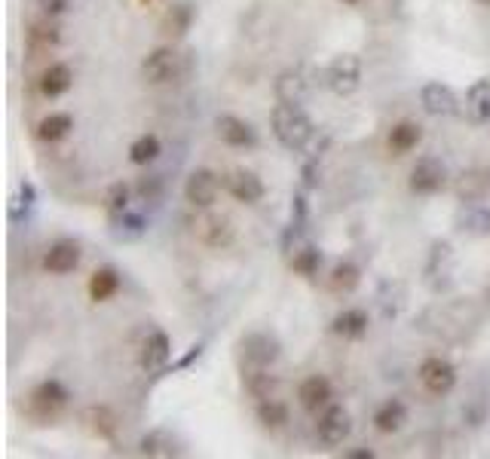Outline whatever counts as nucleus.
I'll return each instance as SVG.
<instances>
[{
	"label": "nucleus",
	"mask_w": 490,
	"mask_h": 459,
	"mask_svg": "<svg viewBox=\"0 0 490 459\" xmlns=\"http://www.w3.org/2000/svg\"><path fill=\"white\" fill-rule=\"evenodd\" d=\"M270 126H273L276 141H279L285 150H307L309 141H313V135H316L313 120L303 114L301 104L279 101L270 114Z\"/></svg>",
	"instance_id": "nucleus-1"
},
{
	"label": "nucleus",
	"mask_w": 490,
	"mask_h": 459,
	"mask_svg": "<svg viewBox=\"0 0 490 459\" xmlns=\"http://www.w3.org/2000/svg\"><path fill=\"white\" fill-rule=\"evenodd\" d=\"M68 399L71 395H68V389L59 380H44L31 392V416L40 423H52L68 407Z\"/></svg>",
	"instance_id": "nucleus-2"
},
{
	"label": "nucleus",
	"mask_w": 490,
	"mask_h": 459,
	"mask_svg": "<svg viewBox=\"0 0 490 459\" xmlns=\"http://www.w3.org/2000/svg\"><path fill=\"white\" fill-rule=\"evenodd\" d=\"M328 86L334 95H353L358 86H362V61L353 52L337 55L328 65Z\"/></svg>",
	"instance_id": "nucleus-3"
},
{
	"label": "nucleus",
	"mask_w": 490,
	"mask_h": 459,
	"mask_svg": "<svg viewBox=\"0 0 490 459\" xmlns=\"http://www.w3.org/2000/svg\"><path fill=\"white\" fill-rule=\"evenodd\" d=\"M447 184V169L438 157H420L411 169V190L417 197H432Z\"/></svg>",
	"instance_id": "nucleus-4"
},
{
	"label": "nucleus",
	"mask_w": 490,
	"mask_h": 459,
	"mask_svg": "<svg viewBox=\"0 0 490 459\" xmlns=\"http://www.w3.org/2000/svg\"><path fill=\"white\" fill-rule=\"evenodd\" d=\"M349 432H353V416H349V410L341 405L325 407V414L319 416V426H316L319 441L325 444V447H337V444L347 441Z\"/></svg>",
	"instance_id": "nucleus-5"
},
{
	"label": "nucleus",
	"mask_w": 490,
	"mask_h": 459,
	"mask_svg": "<svg viewBox=\"0 0 490 459\" xmlns=\"http://www.w3.org/2000/svg\"><path fill=\"white\" fill-rule=\"evenodd\" d=\"M417 377L426 386V392H432V395H447L454 386H457V371H454V365L438 356L426 358L423 365H420Z\"/></svg>",
	"instance_id": "nucleus-6"
},
{
	"label": "nucleus",
	"mask_w": 490,
	"mask_h": 459,
	"mask_svg": "<svg viewBox=\"0 0 490 459\" xmlns=\"http://www.w3.org/2000/svg\"><path fill=\"white\" fill-rule=\"evenodd\" d=\"M218 193H221V181L215 172H209V169L190 172L188 184H184V197H188V203L193 208H212Z\"/></svg>",
	"instance_id": "nucleus-7"
},
{
	"label": "nucleus",
	"mask_w": 490,
	"mask_h": 459,
	"mask_svg": "<svg viewBox=\"0 0 490 459\" xmlns=\"http://www.w3.org/2000/svg\"><path fill=\"white\" fill-rule=\"evenodd\" d=\"M243 352H245V358L252 361V365L270 367V365L279 361L282 346L270 331H254V334H245L243 337Z\"/></svg>",
	"instance_id": "nucleus-8"
},
{
	"label": "nucleus",
	"mask_w": 490,
	"mask_h": 459,
	"mask_svg": "<svg viewBox=\"0 0 490 459\" xmlns=\"http://www.w3.org/2000/svg\"><path fill=\"white\" fill-rule=\"evenodd\" d=\"M420 104H423V110L432 117H454L460 110V101H457V95H454V89L438 80L423 83V89H420Z\"/></svg>",
	"instance_id": "nucleus-9"
},
{
	"label": "nucleus",
	"mask_w": 490,
	"mask_h": 459,
	"mask_svg": "<svg viewBox=\"0 0 490 459\" xmlns=\"http://www.w3.org/2000/svg\"><path fill=\"white\" fill-rule=\"evenodd\" d=\"M178 61H181V55L172 50V46H157V50L141 61L144 80L148 83H169L172 76L178 74Z\"/></svg>",
	"instance_id": "nucleus-10"
},
{
	"label": "nucleus",
	"mask_w": 490,
	"mask_h": 459,
	"mask_svg": "<svg viewBox=\"0 0 490 459\" xmlns=\"http://www.w3.org/2000/svg\"><path fill=\"white\" fill-rule=\"evenodd\" d=\"M172 358V343L165 337V331H150L148 337L141 340V352H138V361L148 374H160Z\"/></svg>",
	"instance_id": "nucleus-11"
},
{
	"label": "nucleus",
	"mask_w": 490,
	"mask_h": 459,
	"mask_svg": "<svg viewBox=\"0 0 490 459\" xmlns=\"http://www.w3.org/2000/svg\"><path fill=\"white\" fill-rule=\"evenodd\" d=\"M215 132H218L221 141L230 144V148H254V144H258V135H254V129L248 126L245 120L233 117V114H221L215 120Z\"/></svg>",
	"instance_id": "nucleus-12"
},
{
	"label": "nucleus",
	"mask_w": 490,
	"mask_h": 459,
	"mask_svg": "<svg viewBox=\"0 0 490 459\" xmlns=\"http://www.w3.org/2000/svg\"><path fill=\"white\" fill-rule=\"evenodd\" d=\"M227 190H230L233 199H239V203L254 205V203H261V199H264L267 187L252 169H237L230 178H227Z\"/></svg>",
	"instance_id": "nucleus-13"
},
{
	"label": "nucleus",
	"mask_w": 490,
	"mask_h": 459,
	"mask_svg": "<svg viewBox=\"0 0 490 459\" xmlns=\"http://www.w3.org/2000/svg\"><path fill=\"white\" fill-rule=\"evenodd\" d=\"M44 267L50 270L52 276L74 273V270L80 267V246H77V242H68V239L55 242V246L44 257Z\"/></svg>",
	"instance_id": "nucleus-14"
},
{
	"label": "nucleus",
	"mask_w": 490,
	"mask_h": 459,
	"mask_svg": "<svg viewBox=\"0 0 490 459\" xmlns=\"http://www.w3.org/2000/svg\"><path fill=\"white\" fill-rule=\"evenodd\" d=\"M237 236L233 230V221L224 218V214H209V218L199 221V239L209 248H227Z\"/></svg>",
	"instance_id": "nucleus-15"
},
{
	"label": "nucleus",
	"mask_w": 490,
	"mask_h": 459,
	"mask_svg": "<svg viewBox=\"0 0 490 459\" xmlns=\"http://www.w3.org/2000/svg\"><path fill=\"white\" fill-rule=\"evenodd\" d=\"M71 83H74V71L65 65V61H55V65H50L44 74H40L37 86H40V95L59 99V95H65L68 89H71Z\"/></svg>",
	"instance_id": "nucleus-16"
},
{
	"label": "nucleus",
	"mask_w": 490,
	"mask_h": 459,
	"mask_svg": "<svg viewBox=\"0 0 490 459\" xmlns=\"http://www.w3.org/2000/svg\"><path fill=\"white\" fill-rule=\"evenodd\" d=\"M298 399H301L303 410L319 414V410L328 407V401H331V382L325 377H319V374H316V377H307L298 389Z\"/></svg>",
	"instance_id": "nucleus-17"
},
{
	"label": "nucleus",
	"mask_w": 490,
	"mask_h": 459,
	"mask_svg": "<svg viewBox=\"0 0 490 459\" xmlns=\"http://www.w3.org/2000/svg\"><path fill=\"white\" fill-rule=\"evenodd\" d=\"M457 197H460V203H481V199L490 193V175L487 172H478V169H469L463 172V175L457 178Z\"/></svg>",
	"instance_id": "nucleus-18"
},
{
	"label": "nucleus",
	"mask_w": 490,
	"mask_h": 459,
	"mask_svg": "<svg viewBox=\"0 0 490 459\" xmlns=\"http://www.w3.org/2000/svg\"><path fill=\"white\" fill-rule=\"evenodd\" d=\"M466 117L472 123H487L490 120V80H475L466 89Z\"/></svg>",
	"instance_id": "nucleus-19"
},
{
	"label": "nucleus",
	"mask_w": 490,
	"mask_h": 459,
	"mask_svg": "<svg viewBox=\"0 0 490 459\" xmlns=\"http://www.w3.org/2000/svg\"><path fill=\"white\" fill-rule=\"evenodd\" d=\"M457 230L466 236H490V208L469 203L457 212Z\"/></svg>",
	"instance_id": "nucleus-20"
},
{
	"label": "nucleus",
	"mask_w": 490,
	"mask_h": 459,
	"mask_svg": "<svg viewBox=\"0 0 490 459\" xmlns=\"http://www.w3.org/2000/svg\"><path fill=\"white\" fill-rule=\"evenodd\" d=\"M331 331L343 340H358L368 334V312L365 310H343L341 316H334L331 322Z\"/></svg>",
	"instance_id": "nucleus-21"
},
{
	"label": "nucleus",
	"mask_w": 490,
	"mask_h": 459,
	"mask_svg": "<svg viewBox=\"0 0 490 459\" xmlns=\"http://www.w3.org/2000/svg\"><path fill=\"white\" fill-rule=\"evenodd\" d=\"M405 423H408V407H405L402 401H396V399L381 405V410L374 414V426H377V432H383V435L402 432Z\"/></svg>",
	"instance_id": "nucleus-22"
},
{
	"label": "nucleus",
	"mask_w": 490,
	"mask_h": 459,
	"mask_svg": "<svg viewBox=\"0 0 490 459\" xmlns=\"http://www.w3.org/2000/svg\"><path fill=\"white\" fill-rule=\"evenodd\" d=\"M59 40H61V25L55 22L52 16L37 19V22H31V28H28V46H34V50H50Z\"/></svg>",
	"instance_id": "nucleus-23"
},
{
	"label": "nucleus",
	"mask_w": 490,
	"mask_h": 459,
	"mask_svg": "<svg viewBox=\"0 0 490 459\" xmlns=\"http://www.w3.org/2000/svg\"><path fill=\"white\" fill-rule=\"evenodd\" d=\"M71 129H74V117L65 114V110H52V114H46L44 120L37 123V138L52 144V141H61Z\"/></svg>",
	"instance_id": "nucleus-24"
},
{
	"label": "nucleus",
	"mask_w": 490,
	"mask_h": 459,
	"mask_svg": "<svg viewBox=\"0 0 490 459\" xmlns=\"http://www.w3.org/2000/svg\"><path fill=\"white\" fill-rule=\"evenodd\" d=\"M423 141V129L414 120H402L390 129V150L392 153H408Z\"/></svg>",
	"instance_id": "nucleus-25"
},
{
	"label": "nucleus",
	"mask_w": 490,
	"mask_h": 459,
	"mask_svg": "<svg viewBox=\"0 0 490 459\" xmlns=\"http://www.w3.org/2000/svg\"><path fill=\"white\" fill-rule=\"evenodd\" d=\"M276 99L285 104H301L307 99V80L301 76V71H282L276 80Z\"/></svg>",
	"instance_id": "nucleus-26"
},
{
	"label": "nucleus",
	"mask_w": 490,
	"mask_h": 459,
	"mask_svg": "<svg viewBox=\"0 0 490 459\" xmlns=\"http://www.w3.org/2000/svg\"><path fill=\"white\" fill-rule=\"evenodd\" d=\"M120 291V276H116V270L110 267H101L92 273V279H89V297H92L95 303H105L110 297Z\"/></svg>",
	"instance_id": "nucleus-27"
},
{
	"label": "nucleus",
	"mask_w": 490,
	"mask_h": 459,
	"mask_svg": "<svg viewBox=\"0 0 490 459\" xmlns=\"http://www.w3.org/2000/svg\"><path fill=\"white\" fill-rule=\"evenodd\" d=\"M86 423H89V429H92V435H99L101 441H116V416L110 407H105V405L89 407Z\"/></svg>",
	"instance_id": "nucleus-28"
},
{
	"label": "nucleus",
	"mask_w": 490,
	"mask_h": 459,
	"mask_svg": "<svg viewBox=\"0 0 490 459\" xmlns=\"http://www.w3.org/2000/svg\"><path fill=\"white\" fill-rule=\"evenodd\" d=\"M243 382H245V392L252 395V399H258V401L273 399L276 386H279V380H276L273 374H267V367H258V365H254V371L245 374Z\"/></svg>",
	"instance_id": "nucleus-29"
},
{
	"label": "nucleus",
	"mask_w": 490,
	"mask_h": 459,
	"mask_svg": "<svg viewBox=\"0 0 490 459\" xmlns=\"http://www.w3.org/2000/svg\"><path fill=\"white\" fill-rule=\"evenodd\" d=\"M358 285H362V273H358L356 263H337L328 276V288L334 294H353Z\"/></svg>",
	"instance_id": "nucleus-30"
},
{
	"label": "nucleus",
	"mask_w": 490,
	"mask_h": 459,
	"mask_svg": "<svg viewBox=\"0 0 490 459\" xmlns=\"http://www.w3.org/2000/svg\"><path fill=\"white\" fill-rule=\"evenodd\" d=\"M138 450H141L144 456H178L181 454L175 438L169 432H148L141 438V444H138Z\"/></svg>",
	"instance_id": "nucleus-31"
},
{
	"label": "nucleus",
	"mask_w": 490,
	"mask_h": 459,
	"mask_svg": "<svg viewBox=\"0 0 490 459\" xmlns=\"http://www.w3.org/2000/svg\"><path fill=\"white\" fill-rule=\"evenodd\" d=\"M258 420H261V426H267V429H282L288 423V407L276 399H264V401H258Z\"/></svg>",
	"instance_id": "nucleus-32"
},
{
	"label": "nucleus",
	"mask_w": 490,
	"mask_h": 459,
	"mask_svg": "<svg viewBox=\"0 0 490 459\" xmlns=\"http://www.w3.org/2000/svg\"><path fill=\"white\" fill-rule=\"evenodd\" d=\"M319 263H322V252L319 248H313V246H303L292 254V270L298 276H307V279L319 273Z\"/></svg>",
	"instance_id": "nucleus-33"
},
{
	"label": "nucleus",
	"mask_w": 490,
	"mask_h": 459,
	"mask_svg": "<svg viewBox=\"0 0 490 459\" xmlns=\"http://www.w3.org/2000/svg\"><path fill=\"white\" fill-rule=\"evenodd\" d=\"M193 22V6L190 4H178L169 10V16H165V34H172V37H184L188 34V28Z\"/></svg>",
	"instance_id": "nucleus-34"
},
{
	"label": "nucleus",
	"mask_w": 490,
	"mask_h": 459,
	"mask_svg": "<svg viewBox=\"0 0 490 459\" xmlns=\"http://www.w3.org/2000/svg\"><path fill=\"white\" fill-rule=\"evenodd\" d=\"M160 138L157 135H141L138 141L129 148V159H133L135 165H150L157 157H160Z\"/></svg>",
	"instance_id": "nucleus-35"
},
{
	"label": "nucleus",
	"mask_w": 490,
	"mask_h": 459,
	"mask_svg": "<svg viewBox=\"0 0 490 459\" xmlns=\"http://www.w3.org/2000/svg\"><path fill=\"white\" fill-rule=\"evenodd\" d=\"M105 208H108V214L110 218H120V214H126L129 212V187L123 184H114L108 190V197H105Z\"/></svg>",
	"instance_id": "nucleus-36"
},
{
	"label": "nucleus",
	"mask_w": 490,
	"mask_h": 459,
	"mask_svg": "<svg viewBox=\"0 0 490 459\" xmlns=\"http://www.w3.org/2000/svg\"><path fill=\"white\" fill-rule=\"evenodd\" d=\"M31 205H34V187L28 184V181H22V184H19V197L12 199V205H10V218L19 221L22 218V208L28 212Z\"/></svg>",
	"instance_id": "nucleus-37"
},
{
	"label": "nucleus",
	"mask_w": 490,
	"mask_h": 459,
	"mask_svg": "<svg viewBox=\"0 0 490 459\" xmlns=\"http://www.w3.org/2000/svg\"><path fill=\"white\" fill-rule=\"evenodd\" d=\"M116 224L123 227V239H129V236H141L144 233V218L141 214H135V212H126V214H120V218H114Z\"/></svg>",
	"instance_id": "nucleus-38"
},
{
	"label": "nucleus",
	"mask_w": 490,
	"mask_h": 459,
	"mask_svg": "<svg viewBox=\"0 0 490 459\" xmlns=\"http://www.w3.org/2000/svg\"><path fill=\"white\" fill-rule=\"evenodd\" d=\"M71 4L74 0H37L40 12H44V16H52V19H59L61 12L71 10Z\"/></svg>",
	"instance_id": "nucleus-39"
},
{
	"label": "nucleus",
	"mask_w": 490,
	"mask_h": 459,
	"mask_svg": "<svg viewBox=\"0 0 490 459\" xmlns=\"http://www.w3.org/2000/svg\"><path fill=\"white\" fill-rule=\"evenodd\" d=\"M343 456H347V459H374V454H371V450H347Z\"/></svg>",
	"instance_id": "nucleus-40"
},
{
	"label": "nucleus",
	"mask_w": 490,
	"mask_h": 459,
	"mask_svg": "<svg viewBox=\"0 0 490 459\" xmlns=\"http://www.w3.org/2000/svg\"><path fill=\"white\" fill-rule=\"evenodd\" d=\"M341 4H347V6H356V4H362V0H341Z\"/></svg>",
	"instance_id": "nucleus-41"
},
{
	"label": "nucleus",
	"mask_w": 490,
	"mask_h": 459,
	"mask_svg": "<svg viewBox=\"0 0 490 459\" xmlns=\"http://www.w3.org/2000/svg\"><path fill=\"white\" fill-rule=\"evenodd\" d=\"M478 4H481V6H490V0H478Z\"/></svg>",
	"instance_id": "nucleus-42"
},
{
	"label": "nucleus",
	"mask_w": 490,
	"mask_h": 459,
	"mask_svg": "<svg viewBox=\"0 0 490 459\" xmlns=\"http://www.w3.org/2000/svg\"><path fill=\"white\" fill-rule=\"evenodd\" d=\"M487 175H490V169H487Z\"/></svg>",
	"instance_id": "nucleus-43"
}]
</instances>
